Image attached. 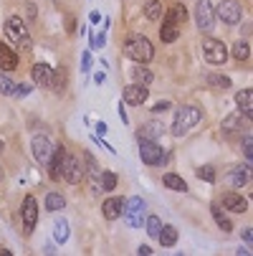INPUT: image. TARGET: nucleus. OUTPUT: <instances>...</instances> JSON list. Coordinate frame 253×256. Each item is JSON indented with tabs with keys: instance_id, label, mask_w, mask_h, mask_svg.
Instances as JSON below:
<instances>
[{
	"instance_id": "38",
	"label": "nucleus",
	"mask_w": 253,
	"mask_h": 256,
	"mask_svg": "<svg viewBox=\"0 0 253 256\" xmlns=\"http://www.w3.org/2000/svg\"><path fill=\"white\" fill-rule=\"evenodd\" d=\"M198 178L205 180V182H215V168H213V165H203V168H198Z\"/></svg>"
},
{
	"instance_id": "4",
	"label": "nucleus",
	"mask_w": 253,
	"mask_h": 256,
	"mask_svg": "<svg viewBox=\"0 0 253 256\" xmlns=\"http://www.w3.org/2000/svg\"><path fill=\"white\" fill-rule=\"evenodd\" d=\"M203 56H205V61L213 64V66H223V64L228 61L231 51H228L226 44L218 41V38H205V41H203Z\"/></svg>"
},
{
	"instance_id": "51",
	"label": "nucleus",
	"mask_w": 253,
	"mask_h": 256,
	"mask_svg": "<svg viewBox=\"0 0 253 256\" xmlns=\"http://www.w3.org/2000/svg\"><path fill=\"white\" fill-rule=\"evenodd\" d=\"M3 150H5V142H3V140H0V155H3Z\"/></svg>"
},
{
	"instance_id": "28",
	"label": "nucleus",
	"mask_w": 253,
	"mask_h": 256,
	"mask_svg": "<svg viewBox=\"0 0 253 256\" xmlns=\"http://www.w3.org/2000/svg\"><path fill=\"white\" fill-rule=\"evenodd\" d=\"M144 228V234L147 236H152V238H157V234H160V228H162V221H160V216H144V224H142Z\"/></svg>"
},
{
	"instance_id": "33",
	"label": "nucleus",
	"mask_w": 253,
	"mask_h": 256,
	"mask_svg": "<svg viewBox=\"0 0 253 256\" xmlns=\"http://www.w3.org/2000/svg\"><path fill=\"white\" fill-rule=\"evenodd\" d=\"M248 56H251L248 41H236V44H233V58H236V61H246Z\"/></svg>"
},
{
	"instance_id": "47",
	"label": "nucleus",
	"mask_w": 253,
	"mask_h": 256,
	"mask_svg": "<svg viewBox=\"0 0 253 256\" xmlns=\"http://www.w3.org/2000/svg\"><path fill=\"white\" fill-rule=\"evenodd\" d=\"M25 13H28V18H35V6H33V3H30V6H28V10H25Z\"/></svg>"
},
{
	"instance_id": "5",
	"label": "nucleus",
	"mask_w": 253,
	"mask_h": 256,
	"mask_svg": "<svg viewBox=\"0 0 253 256\" xmlns=\"http://www.w3.org/2000/svg\"><path fill=\"white\" fill-rule=\"evenodd\" d=\"M215 6L210 3V0H198V6H195V23L203 33H213L215 28Z\"/></svg>"
},
{
	"instance_id": "18",
	"label": "nucleus",
	"mask_w": 253,
	"mask_h": 256,
	"mask_svg": "<svg viewBox=\"0 0 253 256\" xmlns=\"http://www.w3.org/2000/svg\"><path fill=\"white\" fill-rule=\"evenodd\" d=\"M236 104L243 117H253V89H241L236 94Z\"/></svg>"
},
{
	"instance_id": "2",
	"label": "nucleus",
	"mask_w": 253,
	"mask_h": 256,
	"mask_svg": "<svg viewBox=\"0 0 253 256\" xmlns=\"http://www.w3.org/2000/svg\"><path fill=\"white\" fill-rule=\"evenodd\" d=\"M124 54L137 64H147L155 56V46L144 38V36H129V38L124 41Z\"/></svg>"
},
{
	"instance_id": "7",
	"label": "nucleus",
	"mask_w": 253,
	"mask_h": 256,
	"mask_svg": "<svg viewBox=\"0 0 253 256\" xmlns=\"http://www.w3.org/2000/svg\"><path fill=\"white\" fill-rule=\"evenodd\" d=\"M61 180L71 182V186H76V182L84 180V165L74 158V155H63V168H61Z\"/></svg>"
},
{
	"instance_id": "41",
	"label": "nucleus",
	"mask_w": 253,
	"mask_h": 256,
	"mask_svg": "<svg viewBox=\"0 0 253 256\" xmlns=\"http://www.w3.org/2000/svg\"><path fill=\"white\" fill-rule=\"evenodd\" d=\"M167 109H172L170 102H157V104L152 106V112H155V114H162V112H167Z\"/></svg>"
},
{
	"instance_id": "43",
	"label": "nucleus",
	"mask_w": 253,
	"mask_h": 256,
	"mask_svg": "<svg viewBox=\"0 0 253 256\" xmlns=\"http://www.w3.org/2000/svg\"><path fill=\"white\" fill-rule=\"evenodd\" d=\"M241 238H243L246 244H253V228H243V231H241Z\"/></svg>"
},
{
	"instance_id": "29",
	"label": "nucleus",
	"mask_w": 253,
	"mask_h": 256,
	"mask_svg": "<svg viewBox=\"0 0 253 256\" xmlns=\"http://www.w3.org/2000/svg\"><path fill=\"white\" fill-rule=\"evenodd\" d=\"M142 210H147L144 200H142L139 196H132L129 200H124V210H122V216H129V213H142Z\"/></svg>"
},
{
	"instance_id": "31",
	"label": "nucleus",
	"mask_w": 253,
	"mask_h": 256,
	"mask_svg": "<svg viewBox=\"0 0 253 256\" xmlns=\"http://www.w3.org/2000/svg\"><path fill=\"white\" fill-rule=\"evenodd\" d=\"M63 84H66V71L63 68H53V76H51V89L56 92V94H61L63 92Z\"/></svg>"
},
{
	"instance_id": "16",
	"label": "nucleus",
	"mask_w": 253,
	"mask_h": 256,
	"mask_svg": "<svg viewBox=\"0 0 253 256\" xmlns=\"http://www.w3.org/2000/svg\"><path fill=\"white\" fill-rule=\"evenodd\" d=\"M177 36H180V23L170 13H165L162 16V28H160V38L165 44H172V41H177Z\"/></svg>"
},
{
	"instance_id": "27",
	"label": "nucleus",
	"mask_w": 253,
	"mask_h": 256,
	"mask_svg": "<svg viewBox=\"0 0 253 256\" xmlns=\"http://www.w3.org/2000/svg\"><path fill=\"white\" fill-rule=\"evenodd\" d=\"M53 238H56V244H66L68 241V221L66 218H58V221L53 224Z\"/></svg>"
},
{
	"instance_id": "22",
	"label": "nucleus",
	"mask_w": 253,
	"mask_h": 256,
	"mask_svg": "<svg viewBox=\"0 0 253 256\" xmlns=\"http://www.w3.org/2000/svg\"><path fill=\"white\" fill-rule=\"evenodd\" d=\"M162 16H165V8H162L160 0H147V3H144V18L147 20L157 23V20H162Z\"/></svg>"
},
{
	"instance_id": "39",
	"label": "nucleus",
	"mask_w": 253,
	"mask_h": 256,
	"mask_svg": "<svg viewBox=\"0 0 253 256\" xmlns=\"http://www.w3.org/2000/svg\"><path fill=\"white\" fill-rule=\"evenodd\" d=\"M124 221H127L129 228H139V226L144 224V210H142V213H129V216H124Z\"/></svg>"
},
{
	"instance_id": "20",
	"label": "nucleus",
	"mask_w": 253,
	"mask_h": 256,
	"mask_svg": "<svg viewBox=\"0 0 253 256\" xmlns=\"http://www.w3.org/2000/svg\"><path fill=\"white\" fill-rule=\"evenodd\" d=\"M30 74H33V82H35V84L48 86V84H51V76H53V68H51L48 64H33Z\"/></svg>"
},
{
	"instance_id": "34",
	"label": "nucleus",
	"mask_w": 253,
	"mask_h": 256,
	"mask_svg": "<svg viewBox=\"0 0 253 256\" xmlns=\"http://www.w3.org/2000/svg\"><path fill=\"white\" fill-rule=\"evenodd\" d=\"M167 13H170V16H172V18H175L180 26H183V23H188V18H190V16H188V8H185L183 3H175V6H172Z\"/></svg>"
},
{
	"instance_id": "24",
	"label": "nucleus",
	"mask_w": 253,
	"mask_h": 256,
	"mask_svg": "<svg viewBox=\"0 0 253 256\" xmlns=\"http://www.w3.org/2000/svg\"><path fill=\"white\" fill-rule=\"evenodd\" d=\"M177 228L175 226H162L160 228V234H157V238H160V244L165 246V248H170V246H175L177 244Z\"/></svg>"
},
{
	"instance_id": "37",
	"label": "nucleus",
	"mask_w": 253,
	"mask_h": 256,
	"mask_svg": "<svg viewBox=\"0 0 253 256\" xmlns=\"http://www.w3.org/2000/svg\"><path fill=\"white\" fill-rule=\"evenodd\" d=\"M13 92H15V84L8 76V71H0V94H13Z\"/></svg>"
},
{
	"instance_id": "45",
	"label": "nucleus",
	"mask_w": 253,
	"mask_h": 256,
	"mask_svg": "<svg viewBox=\"0 0 253 256\" xmlns=\"http://www.w3.org/2000/svg\"><path fill=\"white\" fill-rule=\"evenodd\" d=\"M137 254H139V256H150V254H152V248H150L147 244H142V246L137 248Z\"/></svg>"
},
{
	"instance_id": "13",
	"label": "nucleus",
	"mask_w": 253,
	"mask_h": 256,
	"mask_svg": "<svg viewBox=\"0 0 253 256\" xmlns=\"http://www.w3.org/2000/svg\"><path fill=\"white\" fill-rule=\"evenodd\" d=\"M223 130L228 134H246L251 132V117H243V114H228L223 120Z\"/></svg>"
},
{
	"instance_id": "42",
	"label": "nucleus",
	"mask_w": 253,
	"mask_h": 256,
	"mask_svg": "<svg viewBox=\"0 0 253 256\" xmlns=\"http://www.w3.org/2000/svg\"><path fill=\"white\" fill-rule=\"evenodd\" d=\"M30 92H33V89H30V84H18L13 94H15V96H28Z\"/></svg>"
},
{
	"instance_id": "1",
	"label": "nucleus",
	"mask_w": 253,
	"mask_h": 256,
	"mask_svg": "<svg viewBox=\"0 0 253 256\" xmlns=\"http://www.w3.org/2000/svg\"><path fill=\"white\" fill-rule=\"evenodd\" d=\"M200 120H203V112H200L198 106H190V104L180 106L175 120H172V137H185Z\"/></svg>"
},
{
	"instance_id": "11",
	"label": "nucleus",
	"mask_w": 253,
	"mask_h": 256,
	"mask_svg": "<svg viewBox=\"0 0 253 256\" xmlns=\"http://www.w3.org/2000/svg\"><path fill=\"white\" fill-rule=\"evenodd\" d=\"M3 30H5V38H8L10 44H20L25 36H28V28H25L23 18H18V16H10V18L5 20Z\"/></svg>"
},
{
	"instance_id": "14",
	"label": "nucleus",
	"mask_w": 253,
	"mask_h": 256,
	"mask_svg": "<svg viewBox=\"0 0 253 256\" xmlns=\"http://www.w3.org/2000/svg\"><path fill=\"white\" fill-rule=\"evenodd\" d=\"M221 206H223L226 210H231V213H246V210H248V200H246L241 193H236V190L223 193V196H221Z\"/></svg>"
},
{
	"instance_id": "23",
	"label": "nucleus",
	"mask_w": 253,
	"mask_h": 256,
	"mask_svg": "<svg viewBox=\"0 0 253 256\" xmlns=\"http://www.w3.org/2000/svg\"><path fill=\"white\" fill-rule=\"evenodd\" d=\"M205 82H208V86L218 89V92L231 89V79H228V76H223V74H218V71H210V74L205 76Z\"/></svg>"
},
{
	"instance_id": "48",
	"label": "nucleus",
	"mask_w": 253,
	"mask_h": 256,
	"mask_svg": "<svg viewBox=\"0 0 253 256\" xmlns=\"http://www.w3.org/2000/svg\"><path fill=\"white\" fill-rule=\"evenodd\" d=\"M236 254H238V256H248V254H251V251H248V248H246V246H241V248H236Z\"/></svg>"
},
{
	"instance_id": "32",
	"label": "nucleus",
	"mask_w": 253,
	"mask_h": 256,
	"mask_svg": "<svg viewBox=\"0 0 253 256\" xmlns=\"http://www.w3.org/2000/svg\"><path fill=\"white\" fill-rule=\"evenodd\" d=\"M46 208L48 210H63L66 208V198L61 193H48L46 196Z\"/></svg>"
},
{
	"instance_id": "12",
	"label": "nucleus",
	"mask_w": 253,
	"mask_h": 256,
	"mask_svg": "<svg viewBox=\"0 0 253 256\" xmlns=\"http://www.w3.org/2000/svg\"><path fill=\"white\" fill-rule=\"evenodd\" d=\"M248 180H251V168H248V165H233V168L226 172V182H228L233 190L248 186Z\"/></svg>"
},
{
	"instance_id": "40",
	"label": "nucleus",
	"mask_w": 253,
	"mask_h": 256,
	"mask_svg": "<svg viewBox=\"0 0 253 256\" xmlns=\"http://www.w3.org/2000/svg\"><path fill=\"white\" fill-rule=\"evenodd\" d=\"M91 64H94V61H91V54L86 51V54L81 56V71H84V74H89V71H91Z\"/></svg>"
},
{
	"instance_id": "49",
	"label": "nucleus",
	"mask_w": 253,
	"mask_h": 256,
	"mask_svg": "<svg viewBox=\"0 0 253 256\" xmlns=\"http://www.w3.org/2000/svg\"><path fill=\"white\" fill-rule=\"evenodd\" d=\"M251 30H253V26H251V23H246V26H243V36H251Z\"/></svg>"
},
{
	"instance_id": "19",
	"label": "nucleus",
	"mask_w": 253,
	"mask_h": 256,
	"mask_svg": "<svg viewBox=\"0 0 253 256\" xmlns=\"http://www.w3.org/2000/svg\"><path fill=\"white\" fill-rule=\"evenodd\" d=\"M0 68H3V71L18 68V54L8 44H0Z\"/></svg>"
},
{
	"instance_id": "35",
	"label": "nucleus",
	"mask_w": 253,
	"mask_h": 256,
	"mask_svg": "<svg viewBox=\"0 0 253 256\" xmlns=\"http://www.w3.org/2000/svg\"><path fill=\"white\" fill-rule=\"evenodd\" d=\"M84 175H89V178L99 175V162H96V158H94L91 152L84 155Z\"/></svg>"
},
{
	"instance_id": "17",
	"label": "nucleus",
	"mask_w": 253,
	"mask_h": 256,
	"mask_svg": "<svg viewBox=\"0 0 253 256\" xmlns=\"http://www.w3.org/2000/svg\"><path fill=\"white\" fill-rule=\"evenodd\" d=\"M165 134V124L160 120H152V122H144L139 130H137V137L139 140H160Z\"/></svg>"
},
{
	"instance_id": "10",
	"label": "nucleus",
	"mask_w": 253,
	"mask_h": 256,
	"mask_svg": "<svg viewBox=\"0 0 253 256\" xmlns=\"http://www.w3.org/2000/svg\"><path fill=\"white\" fill-rule=\"evenodd\" d=\"M147 96H150V89L144 86V84H137V82L127 84L124 92H122V102H124V104H132V106L144 104V102H147Z\"/></svg>"
},
{
	"instance_id": "44",
	"label": "nucleus",
	"mask_w": 253,
	"mask_h": 256,
	"mask_svg": "<svg viewBox=\"0 0 253 256\" xmlns=\"http://www.w3.org/2000/svg\"><path fill=\"white\" fill-rule=\"evenodd\" d=\"M106 132H109V130H106V124L104 122H96V137H104Z\"/></svg>"
},
{
	"instance_id": "50",
	"label": "nucleus",
	"mask_w": 253,
	"mask_h": 256,
	"mask_svg": "<svg viewBox=\"0 0 253 256\" xmlns=\"http://www.w3.org/2000/svg\"><path fill=\"white\" fill-rule=\"evenodd\" d=\"M43 254H56V246H51V244H46V248H43Z\"/></svg>"
},
{
	"instance_id": "6",
	"label": "nucleus",
	"mask_w": 253,
	"mask_h": 256,
	"mask_svg": "<svg viewBox=\"0 0 253 256\" xmlns=\"http://www.w3.org/2000/svg\"><path fill=\"white\" fill-rule=\"evenodd\" d=\"M215 18H221L226 26H236L243 18V6L238 0H223V3L215 8Z\"/></svg>"
},
{
	"instance_id": "46",
	"label": "nucleus",
	"mask_w": 253,
	"mask_h": 256,
	"mask_svg": "<svg viewBox=\"0 0 253 256\" xmlns=\"http://www.w3.org/2000/svg\"><path fill=\"white\" fill-rule=\"evenodd\" d=\"M119 117H122V122H124V124L129 122V117H127V109H124V102L119 104Z\"/></svg>"
},
{
	"instance_id": "21",
	"label": "nucleus",
	"mask_w": 253,
	"mask_h": 256,
	"mask_svg": "<svg viewBox=\"0 0 253 256\" xmlns=\"http://www.w3.org/2000/svg\"><path fill=\"white\" fill-rule=\"evenodd\" d=\"M162 186L170 188V190H177V193H188V182L180 175H175V172H165L162 175Z\"/></svg>"
},
{
	"instance_id": "3",
	"label": "nucleus",
	"mask_w": 253,
	"mask_h": 256,
	"mask_svg": "<svg viewBox=\"0 0 253 256\" xmlns=\"http://www.w3.org/2000/svg\"><path fill=\"white\" fill-rule=\"evenodd\" d=\"M139 158H142L144 165H155L157 168V165H167L172 152L162 150L157 144V140H139Z\"/></svg>"
},
{
	"instance_id": "9",
	"label": "nucleus",
	"mask_w": 253,
	"mask_h": 256,
	"mask_svg": "<svg viewBox=\"0 0 253 256\" xmlns=\"http://www.w3.org/2000/svg\"><path fill=\"white\" fill-rule=\"evenodd\" d=\"M20 216H23V231H25V234H33L35 224H38V203H35L33 196H25V198H23Z\"/></svg>"
},
{
	"instance_id": "8",
	"label": "nucleus",
	"mask_w": 253,
	"mask_h": 256,
	"mask_svg": "<svg viewBox=\"0 0 253 256\" xmlns=\"http://www.w3.org/2000/svg\"><path fill=\"white\" fill-rule=\"evenodd\" d=\"M53 148H56V144H53L48 137H43V134H35V137L30 140V150H33V158L38 160L41 165H46V162L51 160V155H53Z\"/></svg>"
},
{
	"instance_id": "15",
	"label": "nucleus",
	"mask_w": 253,
	"mask_h": 256,
	"mask_svg": "<svg viewBox=\"0 0 253 256\" xmlns=\"http://www.w3.org/2000/svg\"><path fill=\"white\" fill-rule=\"evenodd\" d=\"M122 210H124V198H119V196L106 198L104 206H101V213H104L106 221H117V218H122Z\"/></svg>"
},
{
	"instance_id": "25",
	"label": "nucleus",
	"mask_w": 253,
	"mask_h": 256,
	"mask_svg": "<svg viewBox=\"0 0 253 256\" xmlns=\"http://www.w3.org/2000/svg\"><path fill=\"white\" fill-rule=\"evenodd\" d=\"M132 79L137 82V84H152L155 82V74H152V68H147V66H137V68H132Z\"/></svg>"
},
{
	"instance_id": "30",
	"label": "nucleus",
	"mask_w": 253,
	"mask_h": 256,
	"mask_svg": "<svg viewBox=\"0 0 253 256\" xmlns=\"http://www.w3.org/2000/svg\"><path fill=\"white\" fill-rule=\"evenodd\" d=\"M117 172H112V170H104V172H99V182H101V193L104 190H114L117 188Z\"/></svg>"
},
{
	"instance_id": "26",
	"label": "nucleus",
	"mask_w": 253,
	"mask_h": 256,
	"mask_svg": "<svg viewBox=\"0 0 253 256\" xmlns=\"http://www.w3.org/2000/svg\"><path fill=\"white\" fill-rule=\"evenodd\" d=\"M210 210H213V218H215V224L221 226V231L231 234V231H233V224H231V218H228V216L223 213V208H221V206H213Z\"/></svg>"
},
{
	"instance_id": "36",
	"label": "nucleus",
	"mask_w": 253,
	"mask_h": 256,
	"mask_svg": "<svg viewBox=\"0 0 253 256\" xmlns=\"http://www.w3.org/2000/svg\"><path fill=\"white\" fill-rule=\"evenodd\" d=\"M241 148H243L246 160H248V162H253V137H251V132L241 134Z\"/></svg>"
}]
</instances>
